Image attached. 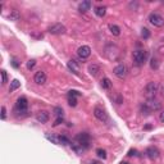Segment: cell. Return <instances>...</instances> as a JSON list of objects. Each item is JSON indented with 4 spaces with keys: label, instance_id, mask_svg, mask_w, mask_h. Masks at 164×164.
<instances>
[{
    "label": "cell",
    "instance_id": "cell-1",
    "mask_svg": "<svg viewBox=\"0 0 164 164\" xmlns=\"http://www.w3.org/2000/svg\"><path fill=\"white\" fill-rule=\"evenodd\" d=\"M90 142H91V137L87 132H81L75 137V140L71 142V148L72 150L77 154H82L85 150H87L90 148Z\"/></svg>",
    "mask_w": 164,
    "mask_h": 164
},
{
    "label": "cell",
    "instance_id": "cell-2",
    "mask_svg": "<svg viewBox=\"0 0 164 164\" xmlns=\"http://www.w3.org/2000/svg\"><path fill=\"white\" fill-rule=\"evenodd\" d=\"M160 108H162V104L158 100L155 99H148L145 103H142L141 104V113L145 114V115H149L151 113H154V112H158V110H160Z\"/></svg>",
    "mask_w": 164,
    "mask_h": 164
},
{
    "label": "cell",
    "instance_id": "cell-3",
    "mask_svg": "<svg viewBox=\"0 0 164 164\" xmlns=\"http://www.w3.org/2000/svg\"><path fill=\"white\" fill-rule=\"evenodd\" d=\"M45 137L49 140L50 142L55 144V145H71V140L67 136L62 135H54V133H45Z\"/></svg>",
    "mask_w": 164,
    "mask_h": 164
},
{
    "label": "cell",
    "instance_id": "cell-4",
    "mask_svg": "<svg viewBox=\"0 0 164 164\" xmlns=\"http://www.w3.org/2000/svg\"><path fill=\"white\" fill-rule=\"evenodd\" d=\"M132 57H133V62H135V64L137 67H141V65L145 64V62H146V59H148V51L142 50V49L135 50Z\"/></svg>",
    "mask_w": 164,
    "mask_h": 164
},
{
    "label": "cell",
    "instance_id": "cell-5",
    "mask_svg": "<svg viewBox=\"0 0 164 164\" xmlns=\"http://www.w3.org/2000/svg\"><path fill=\"white\" fill-rule=\"evenodd\" d=\"M158 90H159V85H158V82H149L146 86H145V95L148 96V99H154L155 95L158 92Z\"/></svg>",
    "mask_w": 164,
    "mask_h": 164
},
{
    "label": "cell",
    "instance_id": "cell-6",
    "mask_svg": "<svg viewBox=\"0 0 164 164\" xmlns=\"http://www.w3.org/2000/svg\"><path fill=\"white\" fill-rule=\"evenodd\" d=\"M27 109H28V101L25 96H21V98H18L17 103H16V112L17 113H27Z\"/></svg>",
    "mask_w": 164,
    "mask_h": 164
},
{
    "label": "cell",
    "instance_id": "cell-7",
    "mask_svg": "<svg viewBox=\"0 0 164 164\" xmlns=\"http://www.w3.org/2000/svg\"><path fill=\"white\" fill-rule=\"evenodd\" d=\"M149 22L154 27H162L164 26V18L158 13H150L149 14Z\"/></svg>",
    "mask_w": 164,
    "mask_h": 164
},
{
    "label": "cell",
    "instance_id": "cell-8",
    "mask_svg": "<svg viewBox=\"0 0 164 164\" xmlns=\"http://www.w3.org/2000/svg\"><path fill=\"white\" fill-rule=\"evenodd\" d=\"M94 115L100 120V122H103V123L108 122V119H109L108 113L105 112V109H103L101 106H95L94 108Z\"/></svg>",
    "mask_w": 164,
    "mask_h": 164
},
{
    "label": "cell",
    "instance_id": "cell-9",
    "mask_svg": "<svg viewBox=\"0 0 164 164\" xmlns=\"http://www.w3.org/2000/svg\"><path fill=\"white\" fill-rule=\"evenodd\" d=\"M47 32L51 33V35H63V33H65V27L62 25V23H54V25L49 26Z\"/></svg>",
    "mask_w": 164,
    "mask_h": 164
},
{
    "label": "cell",
    "instance_id": "cell-10",
    "mask_svg": "<svg viewBox=\"0 0 164 164\" xmlns=\"http://www.w3.org/2000/svg\"><path fill=\"white\" fill-rule=\"evenodd\" d=\"M113 73H114L115 77L123 80V78H126V76H127V67L124 64H118L117 67H114Z\"/></svg>",
    "mask_w": 164,
    "mask_h": 164
},
{
    "label": "cell",
    "instance_id": "cell-11",
    "mask_svg": "<svg viewBox=\"0 0 164 164\" xmlns=\"http://www.w3.org/2000/svg\"><path fill=\"white\" fill-rule=\"evenodd\" d=\"M77 55L80 59L85 60V59H87L90 55H91V47L87 46V45H82L78 47V50H77Z\"/></svg>",
    "mask_w": 164,
    "mask_h": 164
},
{
    "label": "cell",
    "instance_id": "cell-12",
    "mask_svg": "<svg viewBox=\"0 0 164 164\" xmlns=\"http://www.w3.org/2000/svg\"><path fill=\"white\" fill-rule=\"evenodd\" d=\"M33 81H35L36 85H45V82H46V75H45V72H42V71L36 72L35 76H33Z\"/></svg>",
    "mask_w": 164,
    "mask_h": 164
},
{
    "label": "cell",
    "instance_id": "cell-13",
    "mask_svg": "<svg viewBox=\"0 0 164 164\" xmlns=\"http://www.w3.org/2000/svg\"><path fill=\"white\" fill-rule=\"evenodd\" d=\"M145 154H146V156L149 158V159H156L158 156H159V150H158V148L155 146H149L146 150H145Z\"/></svg>",
    "mask_w": 164,
    "mask_h": 164
},
{
    "label": "cell",
    "instance_id": "cell-14",
    "mask_svg": "<svg viewBox=\"0 0 164 164\" xmlns=\"http://www.w3.org/2000/svg\"><path fill=\"white\" fill-rule=\"evenodd\" d=\"M67 67H68V69L71 72H73L75 75H78L80 73V65H78V63L76 62L75 59H71L68 63H67Z\"/></svg>",
    "mask_w": 164,
    "mask_h": 164
},
{
    "label": "cell",
    "instance_id": "cell-15",
    "mask_svg": "<svg viewBox=\"0 0 164 164\" xmlns=\"http://www.w3.org/2000/svg\"><path fill=\"white\" fill-rule=\"evenodd\" d=\"M49 113H47L46 110H41L37 113V115H36V119H37V122L40 123H46L47 120H49Z\"/></svg>",
    "mask_w": 164,
    "mask_h": 164
},
{
    "label": "cell",
    "instance_id": "cell-16",
    "mask_svg": "<svg viewBox=\"0 0 164 164\" xmlns=\"http://www.w3.org/2000/svg\"><path fill=\"white\" fill-rule=\"evenodd\" d=\"M99 72H100V67H99L98 64L92 63V64H90V65H89V73H90L91 76L96 77V76H98Z\"/></svg>",
    "mask_w": 164,
    "mask_h": 164
},
{
    "label": "cell",
    "instance_id": "cell-17",
    "mask_svg": "<svg viewBox=\"0 0 164 164\" xmlns=\"http://www.w3.org/2000/svg\"><path fill=\"white\" fill-rule=\"evenodd\" d=\"M8 18L10 21H13V22H17V21H19V18H21V13L18 12L17 9H12L10 10V13L8 16Z\"/></svg>",
    "mask_w": 164,
    "mask_h": 164
},
{
    "label": "cell",
    "instance_id": "cell-18",
    "mask_svg": "<svg viewBox=\"0 0 164 164\" xmlns=\"http://www.w3.org/2000/svg\"><path fill=\"white\" fill-rule=\"evenodd\" d=\"M90 8H91V2H82L78 5V10H80L81 13H85V12L90 10Z\"/></svg>",
    "mask_w": 164,
    "mask_h": 164
},
{
    "label": "cell",
    "instance_id": "cell-19",
    "mask_svg": "<svg viewBox=\"0 0 164 164\" xmlns=\"http://www.w3.org/2000/svg\"><path fill=\"white\" fill-rule=\"evenodd\" d=\"M109 31H110L112 35H114V36H119L120 35V28L117 25H109Z\"/></svg>",
    "mask_w": 164,
    "mask_h": 164
},
{
    "label": "cell",
    "instance_id": "cell-20",
    "mask_svg": "<svg viewBox=\"0 0 164 164\" xmlns=\"http://www.w3.org/2000/svg\"><path fill=\"white\" fill-rule=\"evenodd\" d=\"M94 12L98 17H104L106 14V8L105 7H98V8H95Z\"/></svg>",
    "mask_w": 164,
    "mask_h": 164
},
{
    "label": "cell",
    "instance_id": "cell-21",
    "mask_svg": "<svg viewBox=\"0 0 164 164\" xmlns=\"http://www.w3.org/2000/svg\"><path fill=\"white\" fill-rule=\"evenodd\" d=\"M21 86V82L18 81V80H13L10 82V86H9V92H13L14 90H17L18 87Z\"/></svg>",
    "mask_w": 164,
    "mask_h": 164
},
{
    "label": "cell",
    "instance_id": "cell-22",
    "mask_svg": "<svg viewBox=\"0 0 164 164\" xmlns=\"http://www.w3.org/2000/svg\"><path fill=\"white\" fill-rule=\"evenodd\" d=\"M100 82H101V87L103 89H110L112 87V82H110V80H109L108 77H104Z\"/></svg>",
    "mask_w": 164,
    "mask_h": 164
},
{
    "label": "cell",
    "instance_id": "cell-23",
    "mask_svg": "<svg viewBox=\"0 0 164 164\" xmlns=\"http://www.w3.org/2000/svg\"><path fill=\"white\" fill-rule=\"evenodd\" d=\"M53 112H54V114H55L57 117H63V109L60 106H55L53 109Z\"/></svg>",
    "mask_w": 164,
    "mask_h": 164
},
{
    "label": "cell",
    "instance_id": "cell-24",
    "mask_svg": "<svg viewBox=\"0 0 164 164\" xmlns=\"http://www.w3.org/2000/svg\"><path fill=\"white\" fill-rule=\"evenodd\" d=\"M96 154H98L99 158H103V159H105V158H106V151L104 149H101V148L96 150Z\"/></svg>",
    "mask_w": 164,
    "mask_h": 164
},
{
    "label": "cell",
    "instance_id": "cell-25",
    "mask_svg": "<svg viewBox=\"0 0 164 164\" xmlns=\"http://www.w3.org/2000/svg\"><path fill=\"white\" fill-rule=\"evenodd\" d=\"M8 82V75H7V71H4L2 69V83L5 85Z\"/></svg>",
    "mask_w": 164,
    "mask_h": 164
},
{
    "label": "cell",
    "instance_id": "cell-26",
    "mask_svg": "<svg viewBox=\"0 0 164 164\" xmlns=\"http://www.w3.org/2000/svg\"><path fill=\"white\" fill-rule=\"evenodd\" d=\"M68 104L71 106H76L77 105V99L75 98V96H68Z\"/></svg>",
    "mask_w": 164,
    "mask_h": 164
},
{
    "label": "cell",
    "instance_id": "cell-27",
    "mask_svg": "<svg viewBox=\"0 0 164 164\" xmlns=\"http://www.w3.org/2000/svg\"><path fill=\"white\" fill-rule=\"evenodd\" d=\"M141 31H142V32H141V36H142L144 39H149V37H150V31H149L148 28H142Z\"/></svg>",
    "mask_w": 164,
    "mask_h": 164
},
{
    "label": "cell",
    "instance_id": "cell-28",
    "mask_svg": "<svg viewBox=\"0 0 164 164\" xmlns=\"http://www.w3.org/2000/svg\"><path fill=\"white\" fill-rule=\"evenodd\" d=\"M35 65H36V60L35 59H31V60H28L27 62V68L28 69H32Z\"/></svg>",
    "mask_w": 164,
    "mask_h": 164
},
{
    "label": "cell",
    "instance_id": "cell-29",
    "mask_svg": "<svg viewBox=\"0 0 164 164\" xmlns=\"http://www.w3.org/2000/svg\"><path fill=\"white\" fill-rule=\"evenodd\" d=\"M68 96H75L76 98V96H81V92L80 91H77V90H71L68 92Z\"/></svg>",
    "mask_w": 164,
    "mask_h": 164
},
{
    "label": "cell",
    "instance_id": "cell-30",
    "mask_svg": "<svg viewBox=\"0 0 164 164\" xmlns=\"http://www.w3.org/2000/svg\"><path fill=\"white\" fill-rule=\"evenodd\" d=\"M150 65H151V68H153V69H156V68H158V65H159V64H158V60H156L155 58H153V59H151Z\"/></svg>",
    "mask_w": 164,
    "mask_h": 164
},
{
    "label": "cell",
    "instance_id": "cell-31",
    "mask_svg": "<svg viewBox=\"0 0 164 164\" xmlns=\"http://www.w3.org/2000/svg\"><path fill=\"white\" fill-rule=\"evenodd\" d=\"M63 120H64V118L63 117H57V119H55V122H54V127H55V126H59L60 123H63Z\"/></svg>",
    "mask_w": 164,
    "mask_h": 164
},
{
    "label": "cell",
    "instance_id": "cell-32",
    "mask_svg": "<svg viewBox=\"0 0 164 164\" xmlns=\"http://www.w3.org/2000/svg\"><path fill=\"white\" fill-rule=\"evenodd\" d=\"M127 155H128V156H137V155H138V151H137L136 149H131Z\"/></svg>",
    "mask_w": 164,
    "mask_h": 164
},
{
    "label": "cell",
    "instance_id": "cell-33",
    "mask_svg": "<svg viewBox=\"0 0 164 164\" xmlns=\"http://www.w3.org/2000/svg\"><path fill=\"white\" fill-rule=\"evenodd\" d=\"M5 118H7V109H5V106L3 105L2 106V119L4 120Z\"/></svg>",
    "mask_w": 164,
    "mask_h": 164
},
{
    "label": "cell",
    "instance_id": "cell-34",
    "mask_svg": "<svg viewBox=\"0 0 164 164\" xmlns=\"http://www.w3.org/2000/svg\"><path fill=\"white\" fill-rule=\"evenodd\" d=\"M12 65H13L14 68H18V67H19V63H18L17 59H13V60H12Z\"/></svg>",
    "mask_w": 164,
    "mask_h": 164
},
{
    "label": "cell",
    "instance_id": "cell-35",
    "mask_svg": "<svg viewBox=\"0 0 164 164\" xmlns=\"http://www.w3.org/2000/svg\"><path fill=\"white\" fill-rule=\"evenodd\" d=\"M159 119H160V122H162V123H164V110L160 113V115H159Z\"/></svg>",
    "mask_w": 164,
    "mask_h": 164
},
{
    "label": "cell",
    "instance_id": "cell-36",
    "mask_svg": "<svg viewBox=\"0 0 164 164\" xmlns=\"http://www.w3.org/2000/svg\"><path fill=\"white\" fill-rule=\"evenodd\" d=\"M120 164H130V163H127V162H120Z\"/></svg>",
    "mask_w": 164,
    "mask_h": 164
}]
</instances>
